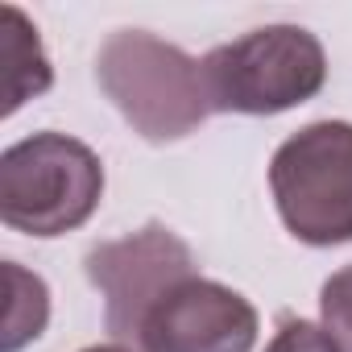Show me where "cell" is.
Here are the masks:
<instances>
[{
	"label": "cell",
	"instance_id": "277c9868",
	"mask_svg": "<svg viewBox=\"0 0 352 352\" xmlns=\"http://www.w3.org/2000/svg\"><path fill=\"white\" fill-rule=\"evenodd\" d=\"M270 191L286 232L331 249L352 241V124L315 120L286 137L270 162Z\"/></svg>",
	"mask_w": 352,
	"mask_h": 352
},
{
	"label": "cell",
	"instance_id": "52a82bcc",
	"mask_svg": "<svg viewBox=\"0 0 352 352\" xmlns=\"http://www.w3.org/2000/svg\"><path fill=\"white\" fill-rule=\"evenodd\" d=\"M0 58H5V116L54 83L42 38L17 5H0Z\"/></svg>",
	"mask_w": 352,
	"mask_h": 352
},
{
	"label": "cell",
	"instance_id": "6da1fadb",
	"mask_svg": "<svg viewBox=\"0 0 352 352\" xmlns=\"http://www.w3.org/2000/svg\"><path fill=\"white\" fill-rule=\"evenodd\" d=\"M96 79L133 133L153 145L179 141L212 116L204 63L145 30L112 34L96 54Z\"/></svg>",
	"mask_w": 352,
	"mask_h": 352
},
{
	"label": "cell",
	"instance_id": "8992f818",
	"mask_svg": "<svg viewBox=\"0 0 352 352\" xmlns=\"http://www.w3.org/2000/svg\"><path fill=\"white\" fill-rule=\"evenodd\" d=\"M257 311L245 294L212 278H183L137 327V352H253Z\"/></svg>",
	"mask_w": 352,
	"mask_h": 352
},
{
	"label": "cell",
	"instance_id": "5b68a950",
	"mask_svg": "<svg viewBox=\"0 0 352 352\" xmlns=\"http://www.w3.org/2000/svg\"><path fill=\"white\" fill-rule=\"evenodd\" d=\"M195 274L191 245L166 224H145L120 241H104L87 253V278L104 294V323L116 340H137L153 302Z\"/></svg>",
	"mask_w": 352,
	"mask_h": 352
},
{
	"label": "cell",
	"instance_id": "7a4b0ae2",
	"mask_svg": "<svg viewBox=\"0 0 352 352\" xmlns=\"http://www.w3.org/2000/svg\"><path fill=\"white\" fill-rule=\"evenodd\" d=\"M104 199V162L67 133H34L0 153V220L25 236H63Z\"/></svg>",
	"mask_w": 352,
	"mask_h": 352
},
{
	"label": "cell",
	"instance_id": "30bf717a",
	"mask_svg": "<svg viewBox=\"0 0 352 352\" xmlns=\"http://www.w3.org/2000/svg\"><path fill=\"white\" fill-rule=\"evenodd\" d=\"M265 352H340V348H336V340L323 327H315L307 319H286L274 331V340H270Z\"/></svg>",
	"mask_w": 352,
	"mask_h": 352
},
{
	"label": "cell",
	"instance_id": "8fae6325",
	"mask_svg": "<svg viewBox=\"0 0 352 352\" xmlns=\"http://www.w3.org/2000/svg\"><path fill=\"white\" fill-rule=\"evenodd\" d=\"M83 352H129L124 344H91V348H83Z\"/></svg>",
	"mask_w": 352,
	"mask_h": 352
},
{
	"label": "cell",
	"instance_id": "9c48e42d",
	"mask_svg": "<svg viewBox=\"0 0 352 352\" xmlns=\"http://www.w3.org/2000/svg\"><path fill=\"white\" fill-rule=\"evenodd\" d=\"M319 315H323V331L336 340V348L352 352V265H344L340 274H331L323 282Z\"/></svg>",
	"mask_w": 352,
	"mask_h": 352
},
{
	"label": "cell",
	"instance_id": "3957f363",
	"mask_svg": "<svg viewBox=\"0 0 352 352\" xmlns=\"http://www.w3.org/2000/svg\"><path fill=\"white\" fill-rule=\"evenodd\" d=\"M212 112L278 116L307 104L327 83L323 42L302 25H265L204 58Z\"/></svg>",
	"mask_w": 352,
	"mask_h": 352
},
{
	"label": "cell",
	"instance_id": "ba28073f",
	"mask_svg": "<svg viewBox=\"0 0 352 352\" xmlns=\"http://www.w3.org/2000/svg\"><path fill=\"white\" fill-rule=\"evenodd\" d=\"M5 282H9V311H5V352H21L30 340H38L46 331L50 319V290L38 274L21 270V265H5Z\"/></svg>",
	"mask_w": 352,
	"mask_h": 352
}]
</instances>
